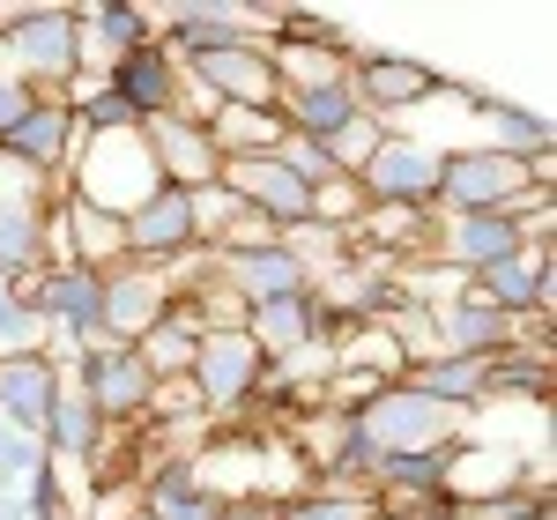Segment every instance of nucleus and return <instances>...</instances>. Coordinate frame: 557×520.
<instances>
[{
    "instance_id": "1",
    "label": "nucleus",
    "mask_w": 557,
    "mask_h": 520,
    "mask_svg": "<svg viewBox=\"0 0 557 520\" xmlns=\"http://www.w3.org/2000/svg\"><path fill=\"white\" fill-rule=\"evenodd\" d=\"M469 438V409L454 401H431L409 380L380 387L357 409V461H394V454H446Z\"/></svg>"
},
{
    "instance_id": "2",
    "label": "nucleus",
    "mask_w": 557,
    "mask_h": 520,
    "mask_svg": "<svg viewBox=\"0 0 557 520\" xmlns=\"http://www.w3.org/2000/svg\"><path fill=\"white\" fill-rule=\"evenodd\" d=\"M60 186H67L75 201H89V209L127 223L134 209H149V194H157L164 178H157V157H149L141 127H120V134H83Z\"/></svg>"
},
{
    "instance_id": "3",
    "label": "nucleus",
    "mask_w": 557,
    "mask_h": 520,
    "mask_svg": "<svg viewBox=\"0 0 557 520\" xmlns=\"http://www.w3.org/2000/svg\"><path fill=\"white\" fill-rule=\"evenodd\" d=\"M0 67L38 97H60L75 83V8H45L23 0V15L0 30Z\"/></svg>"
},
{
    "instance_id": "4",
    "label": "nucleus",
    "mask_w": 557,
    "mask_h": 520,
    "mask_svg": "<svg viewBox=\"0 0 557 520\" xmlns=\"http://www.w3.org/2000/svg\"><path fill=\"white\" fill-rule=\"evenodd\" d=\"M520 194H535V186H528V164L483 149V141H469V149H446L431 216H506Z\"/></svg>"
},
{
    "instance_id": "5",
    "label": "nucleus",
    "mask_w": 557,
    "mask_h": 520,
    "mask_svg": "<svg viewBox=\"0 0 557 520\" xmlns=\"http://www.w3.org/2000/svg\"><path fill=\"white\" fill-rule=\"evenodd\" d=\"M438 164H446V149H431L424 134L386 127V141L372 149V164L357 172V186H364L372 209H431L438 201Z\"/></svg>"
},
{
    "instance_id": "6",
    "label": "nucleus",
    "mask_w": 557,
    "mask_h": 520,
    "mask_svg": "<svg viewBox=\"0 0 557 520\" xmlns=\"http://www.w3.org/2000/svg\"><path fill=\"white\" fill-rule=\"evenodd\" d=\"M75 387H83V401L97 409V424L120 432V424H141V417H149L157 380H149V364H141L127 343H89L83 364H75Z\"/></svg>"
},
{
    "instance_id": "7",
    "label": "nucleus",
    "mask_w": 557,
    "mask_h": 520,
    "mask_svg": "<svg viewBox=\"0 0 557 520\" xmlns=\"http://www.w3.org/2000/svg\"><path fill=\"white\" fill-rule=\"evenodd\" d=\"M260 357L253 349V335L246 327H201V349H194V394H201V409H209V424H223L231 409H246L253 401V387H260Z\"/></svg>"
},
{
    "instance_id": "8",
    "label": "nucleus",
    "mask_w": 557,
    "mask_h": 520,
    "mask_svg": "<svg viewBox=\"0 0 557 520\" xmlns=\"http://www.w3.org/2000/svg\"><path fill=\"white\" fill-rule=\"evenodd\" d=\"M520 476H528V454H520L513 438H461V446H446V469H438V498L446 506H498V498H513Z\"/></svg>"
},
{
    "instance_id": "9",
    "label": "nucleus",
    "mask_w": 557,
    "mask_h": 520,
    "mask_svg": "<svg viewBox=\"0 0 557 520\" xmlns=\"http://www.w3.org/2000/svg\"><path fill=\"white\" fill-rule=\"evenodd\" d=\"M97 290H104V343H127V349L141 343L178 298L164 260H120V268L97 275Z\"/></svg>"
},
{
    "instance_id": "10",
    "label": "nucleus",
    "mask_w": 557,
    "mask_h": 520,
    "mask_svg": "<svg viewBox=\"0 0 557 520\" xmlns=\"http://www.w3.org/2000/svg\"><path fill=\"white\" fill-rule=\"evenodd\" d=\"M349 89H357V104L394 127L401 112H424L431 97H438V75H431L424 60H394V52H357V67H349Z\"/></svg>"
},
{
    "instance_id": "11",
    "label": "nucleus",
    "mask_w": 557,
    "mask_h": 520,
    "mask_svg": "<svg viewBox=\"0 0 557 520\" xmlns=\"http://www.w3.org/2000/svg\"><path fill=\"white\" fill-rule=\"evenodd\" d=\"M75 141H83V127H75V112H67L60 97H38V104H30V112L15 120V134L0 141V157L60 186V178H67V157H75Z\"/></svg>"
},
{
    "instance_id": "12",
    "label": "nucleus",
    "mask_w": 557,
    "mask_h": 520,
    "mask_svg": "<svg viewBox=\"0 0 557 520\" xmlns=\"http://www.w3.org/2000/svg\"><path fill=\"white\" fill-rule=\"evenodd\" d=\"M141 38H149L141 0H89V8H75V75H112Z\"/></svg>"
},
{
    "instance_id": "13",
    "label": "nucleus",
    "mask_w": 557,
    "mask_h": 520,
    "mask_svg": "<svg viewBox=\"0 0 557 520\" xmlns=\"http://www.w3.org/2000/svg\"><path fill=\"white\" fill-rule=\"evenodd\" d=\"M141 141H149V157H157V178L178 186V194H201V186H215V172H223L209 127H194V120H178V112L141 120Z\"/></svg>"
},
{
    "instance_id": "14",
    "label": "nucleus",
    "mask_w": 557,
    "mask_h": 520,
    "mask_svg": "<svg viewBox=\"0 0 557 520\" xmlns=\"http://www.w3.org/2000/svg\"><path fill=\"white\" fill-rule=\"evenodd\" d=\"M469 290L483 305H498L506 320H550V253L543 246H520V253L475 268Z\"/></svg>"
},
{
    "instance_id": "15",
    "label": "nucleus",
    "mask_w": 557,
    "mask_h": 520,
    "mask_svg": "<svg viewBox=\"0 0 557 520\" xmlns=\"http://www.w3.org/2000/svg\"><path fill=\"white\" fill-rule=\"evenodd\" d=\"M186 75L209 89L215 104H253V112H275V67H268V52L253 45H231V52H194L186 60Z\"/></svg>"
},
{
    "instance_id": "16",
    "label": "nucleus",
    "mask_w": 557,
    "mask_h": 520,
    "mask_svg": "<svg viewBox=\"0 0 557 520\" xmlns=\"http://www.w3.org/2000/svg\"><path fill=\"white\" fill-rule=\"evenodd\" d=\"M223 186L253 209V216H268L275 231H290V223H305V201H312V186L305 178H290L275 157H246V164H223Z\"/></svg>"
},
{
    "instance_id": "17",
    "label": "nucleus",
    "mask_w": 557,
    "mask_h": 520,
    "mask_svg": "<svg viewBox=\"0 0 557 520\" xmlns=\"http://www.w3.org/2000/svg\"><path fill=\"white\" fill-rule=\"evenodd\" d=\"M52 401H60V364H52V357H8V364H0V424H8V432L45 438Z\"/></svg>"
},
{
    "instance_id": "18",
    "label": "nucleus",
    "mask_w": 557,
    "mask_h": 520,
    "mask_svg": "<svg viewBox=\"0 0 557 520\" xmlns=\"http://www.w3.org/2000/svg\"><path fill=\"white\" fill-rule=\"evenodd\" d=\"M194 246H201L194 238V194H178V186H157L149 209L127 216V260H178Z\"/></svg>"
},
{
    "instance_id": "19",
    "label": "nucleus",
    "mask_w": 557,
    "mask_h": 520,
    "mask_svg": "<svg viewBox=\"0 0 557 520\" xmlns=\"http://www.w3.org/2000/svg\"><path fill=\"white\" fill-rule=\"evenodd\" d=\"M178 75H186V60H178L172 45H164V38H141L127 60L104 75V83H112V89H120V97L134 104V120H157V112H172Z\"/></svg>"
},
{
    "instance_id": "20",
    "label": "nucleus",
    "mask_w": 557,
    "mask_h": 520,
    "mask_svg": "<svg viewBox=\"0 0 557 520\" xmlns=\"http://www.w3.org/2000/svg\"><path fill=\"white\" fill-rule=\"evenodd\" d=\"M215 275L231 283V298H238V305H268V298H298V290H312V283H305V268L283 253V238H275V246H260V253L215 260Z\"/></svg>"
},
{
    "instance_id": "21",
    "label": "nucleus",
    "mask_w": 557,
    "mask_h": 520,
    "mask_svg": "<svg viewBox=\"0 0 557 520\" xmlns=\"http://www.w3.org/2000/svg\"><path fill=\"white\" fill-rule=\"evenodd\" d=\"M246 335H253V349H260V357H290V349H305L312 335H335V327L320 320L312 290H298V298L246 305Z\"/></svg>"
},
{
    "instance_id": "22",
    "label": "nucleus",
    "mask_w": 557,
    "mask_h": 520,
    "mask_svg": "<svg viewBox=\"0 0 557 520\" xmlns=\"http://www.w3.org/2000/svg\"><path fill=\"white\" fill-rule=\"evenodd\" d=\"M275 112H283V127H290V134H305V141H327V134L343 127V120H357L364 104H357V89H349V75H335V83L283 89V97H275Z\"/></svg>"
},
{
    "instance_id": "23",
    "label": "nucleus",
    "mask_w": 557,
    "mask_h": 520,
    "mask_svg": "<svg viewBox=\"0 0 557 520\" xmlns=\"http://www.w3.org/2000/svg\"><path fill=\"white\" fill-rule=\"evenodd\" d=\"M194 349H201V312L186 298H172V312L134 343V357L149 364V380H186L194 372Z\"/></svg>"
},
{
    "instance_id": "24",
    "label": "nucleus",
    "mask_w": 557,
    "mask_h": 520,
    "mask_svg": "<svg viewBox=\"0 0 557 520\" xmlns=\"http://www.w3.org/2000/svg\"><path fill=\"white\" fill-rule=\"evenodd\" d=\"M60 223H67L75 268L104 275V268L127 260V223H120V216H104V209H89V201H75V194H60Z\"/></svg>"
},
{
    "instance_id": "25",
    "label": "nucleus",
    "mask_w": 557,
    "mask_h": 520,
    "mask_svg": "<svg viewBox=\"0 0 557 520\" xmlns=\"http://www.w3.org/2000/svg\"><path fill=\"white\" fill-rule=\"evenodd\" d=\"M283 112H253V104H215L209 120V141L223 164H246V157H275L283 149Z\"/></svg>"
},
{
    "instance_id": "26",
    "label": "nucleus",
    "mask_w": 557,
    "mask_h": 520,
    "mask_svg": "<svg viewBox=\"0 0 557 520\" xmlns=\"http://www.w3.org/2000/svg\"><path fill=\"white\" fill-rule=\"evenodd\" d=\"M45 343H52V327H45V312L30 305L23 275H0V364L8 357H45Z\"/></svg>"
},
{
    "instance_id": "27",
    "label": "nucleus",
    "mask_w": 557,
    "mask_h": 520,
    "mask_svg": "<svg viewBox=\"0 0 557 520\" xmlns=\"http://www.w3.org/2000/svg\"><path fill=\"white\" fill-rule=\"evenodd\" d=\"M372 513V491L364 483H312L290 506H275V520H364Z\"/></svg>"
},
{
    "instance_id": "28",
    "label": "nucleus",
    "mask_w": 557,
    "mask_h": 520,
    "mask_svg": "<svg viewBox=\"0 0 557 520\" xmlns=\"http://www.w3.org/2000/svg\"><path fill=\"white\" fill-rule=\"evenodd\" d=\"M380 141H386V127L372 120V112H357V120H343V127L327 134L320 149H327V164H335L343 178H357L364 164H372V149H380Z\"/></svg>"
},
{
    "instance_id": "29",
    "label": "nucleus",
    "mask_w": 557,
    "mask_h": 520,
    "mask_svg": "<svg viewBox=\"0 0 557 520\" xmlns=\"http://www.w3.org/2000/svg\"><path fill=\"white\" fill-rule=\"evenodd\" d=\"M364 209H372V201H364V186H357V178H320V186H312V201H305V216L312 223H335V231H357V223H364Z\"/></svg>"
},
{
    "instance_id": "30",
    "label": "nucleus",
    "mask_w": 557,
    "mask_h": 520,
    "mask_svg": "<svg viewBox=\"0 0 557 520\" xmlns=\"http://www.w3.org/2000/svg\"><path fill=\"white\" fill-rule=\"evenodd\" d=\"M238 209H246V201H238L223 178H215V186H201V194H194V238H201V246H215V238H223V223L238 216Z\"/></svg>"
},
{
    "instance_id": "31",
    "label": "nucleus",
    "mask_w": 557,
    "mask_h": 520,
    "mask_svg": "<svg viewBox=\"0 0 557 520\" xmlns=\"http://www.w3.org/2000/svg\"><path fill=\"white\" fill-rule=\"evenodd\" d=\"M30 104H38V89H23V83H15V75H8V67H0V141L15 134V120H23Z\"/></svg>"
},
{
    "instance_id": "32",
    "label": "nucleus",
    "mask_w": 557,
    "mask_h": 520,
    "mask_svg": "<svg viewBox=\"0 0 557 520\" xmlns=\"http://www.w3.org/2000/svg\"><path fill=\"white\" fill-rule=\"evenodd\" d=\"M215 520H275V506H223Z\"/></svg>"
},
{
    "instance_id": "33",
    "label": "nucleus",
    "mask_w": 557,
    "mask_h": 520,
    "mask_svg": "<svg viewBox=\"0 0 557 520\" xmlns=\"http://www.w3.org/2000/svg\"><path fill=\"white\" fill-rule=\"evenodd\" d=\"M364 520H409V513H394V506H380V498H372V513Z\"/></svg>"
}]
</instances>
